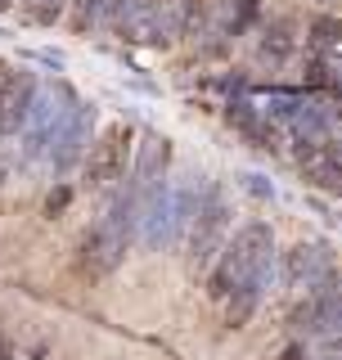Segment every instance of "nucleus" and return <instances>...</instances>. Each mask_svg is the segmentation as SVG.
Here are the masks:
<instances>
[{"label":"nucleus","instance_id":"nucleus-1","mask_svg":"<svg viewBox=\"0 0 342 360\" xmlns=\"http://www.w3.org/2000/svg\"><path fill=\"white\" fill-rule=\"evenodd\" d=\"M279 270V252H275V234L266 221H253L234 234L230 243L216 252V266L208 270V297L225 302L239 284H261L270 288Z\"/></svg>","mask_w":342,"mask_h":360},{"label":"nucleus","instance_id":"nucleus-2","mask_svg":"<svg viewBox=\"0 0 342 360\" xmlns=\"http://www.w3.org/2000/svg\"><path fill=\"white\" fill-rule=\"evenodd\" d=\"M275 279L298 302L302 297H324V292L338 288V262H334V252H329V243L306 239V243H298V248H289V252H284Z\"/></svg>","mask_w":342,"mask_h":360},{"label":"nucleus","instance_id":"nucleus-3","mask_svg":"<svg viewBox=\"0 0 342 360\" xmlns=\"http://www.w3.org/2000/svg\"><path fill=\"white\" fill-rule=\"evenodd\" d=\"M230 198H225L221 185H208L203 189V202L189 221V234H185V257H189V270L203 275L212 266V257L225 248V230H230Z\"/></svg>","mask_w":342,"mask_h":360},{"label":"nucleus","instance_id":"nucleus-4","mask_svg":"<svg viewBox=\"0 0 342 360\" xmlns=\"http://www.w3.org/2000/svg\"><path fill=\"white\" fill-rule=\"evenodd\" d=\"M77 108V95L68 82H45L37 86V99H32V112L27 122H23V158H41L50 153L54 135H59V127L68 122V112Z\"/></svg>","mask_w":342,"mask_h":360},{"label":"nucleus","instance_id":"nucleus-5","mask_svg":"<svg viewBox=\"0 0 342 360\" xmlns=\"http://www.w3.org/2000/svg\"><path fill=\"white\" fill-rule=\"evenodd\" d=\"M127 162H131V127L127 122H113L86 153V189L118 185V180L127 176Z\"/></svg>","mask_w":342,"mask_h":360},{"label":"nucleus","instance_id":"nucleus-6","mask_svg":"<svg viewBox=\"0 0 342 360\" xmlns=\"http://www.w3.org/2000/svg\"><path fill=\"white\" fill-rule=\"evenodd\" d=\"M311 86L342 95V18L311 22Z\"/></svg>","mask_w":342,"mask_h":360},{"label":"nucleus","instance_id":"nucleus-7","mask_svg":"<svg viewBox=\"0 0 342 360\" xmlns=\"http://www.w3.org/2000/svg\"><path fill=\"white\" fill-rule=\"evenodd\" d=\"M90 140H95V104H77L72 112H68V122L59 127V135H54V144H50L54 172L68 176L77 162H86Z\"/></svg>","mask_w":342,"mask_h":360},{"label":"nucleus","instance_id":"nucleus-8","mask_svg":"<svg viewBox=\"0 0 342 360\" xmlns=\"http://www.w3.org/2000/svg\"><path fill=\"white\" fill-rule=\"evenodd\" d=\"M167 167H171V140H167V135H158V131H144L127 185L144 198V194H153L158 185H167Z\"/></svg>","mask_w":342,"mask_h":360},{"label":"nucleus","instance_id":"nucleus-9","mask_svg":"<svg viewBox=\"0 0 342 360\" xmlns=\"http://www.w3.org/2000/svg\"><path fill=\"white\" fill-rule=\"evenodd\" d=\"M293 329L315 333L320 342L342 338V288L324 292V297H302L298 311H293Z\"/></svg>","mask_w":342,"mask_h":360},{"label":"nucleus","instance_id":"nucleus-10","mask_svg":"<svg viewBox=\"0 0 342 360\" xmlns=\"http://www.w3.org/2000/svg\"><path fill=\"white\" fill-rule=\"evenodd\" d=\"M140 239L149 248H176V230H171V185H158L153 194L140 198Z\"/></svg>","mask_w":342,"mask_h":360},{"label":"nucleus","instance_id":"nucleus-11","mask_svg":"<svg viewBox=\"0 0 342 360\" xmlns=\"http://www.w3.org/2000/svg\"><path fill=\"white\" fill-rule=\"evenodd\" d=\"M113 32H118L127 45H163V32H158V14L153 0H122L118 18H113Z\"/></svg>","mask_w":342,"mask_h":360},{"label":"nucleus","instance_id":"nucleus-12","mask_svg":"<svg viewBox=\"0 0 342 360\" xmlns=\"http://www.w3.org/2000/svg\"><path fill=\"white\" fill-rule=\"evenodd\" d=\"M37 86H41L37 77L18 68V77H14V86H9L5 104H0V135H5V140H14V135L23 131V122H27V112H32V99H37Z\"/></svg>","mask_w":342,"mask_h":360},{"label":"nucleus","instance_id":"nucleus-13","mask_svg":"<svg viewBox=\"0 0 342 360\" xmlns=\"http://www.w3.org/2000/svg\"><path fill=\"white\" fill-rule=\"evenodd\" d=\"M298 50V32H293V18H270L266 27L257 32V59L266 68H284Z\"/></svg>","mask_w":342,"mask_h":360},{"label":"nucleus","instance_id":"nucleus-14","mask_svg":"<svg viewBox=\"0 0 342 360\" xmlns=\"http://www.w3.org/2000/svg\"><path fill=\"white\" fill-rule=\"evenodd\" d=\"M257 18H261V0H221L212 14V32L234 41V37H248L257 27Z\"/></svg>","mask_w":342,"mask_h":360},{"label":"nucleus","instance_id":"nucleus-15","mask_svg":"<svg viewBox=\"0 0 342 360\" xmlns=\"http://www.w3.org/2000/svg\"><path fill=\"white\" fill-rule=\"evenodd\" d=\"M153 14H158L163 45H171L198 27V0H153Z\"/></svg>","mask_w":342,"mask_h":360},{"label":"nucleus","instance_id":"nucleus-16","mask_svg":"<svg viewBox=\"0 0 342 360\" xmlns=\"http://www.w3.org/2000/svg\"><path fill=\"white\" fill-rule=\"evenodd\" d=\"M99 18H104V0H72L68 5V22H72V32H95Z\"/></svg>","mask_w":342,"mask_h":360},{"label":"nucleus","instance_id":"nucleus-17","mask_svg":"<svg viewBox=\"0 0 342 360\" xmlns=\"http://www.w3.org/2000/svg\"><path fill=\"white\" fill-rule=\"evenodd\" d=\"M68 5H72V0H23V14L32 22H41V27H54V22L68 14Z\"/></svg>","mask_w":342,"mask_h":360},{"label":"nucleus","instance_id":"nucleus-18","mask_svg":"<svg viewBox=\"0 0 342 360\" xmlns=\"http://www.w3.org/2000/svg\"><path fill=\"white\" fill-rule=\"evenodd\" d=\"M72 202V189L68 185H59V189H50V198H45V217H59V212Z\"/></svg>","mask_w":342,"mask_h":360},{"label":"nucleus","instance_id":"nucleus-19","mask_svg":"<svg viewBox=\"0 0 342 360\" xmlns=\"http://www.w3.org/2000/svg\"><path fill=\"white\" fill-rule=\"evenodd\" d=\"M239 180H243V189H248V194H257V198H270V185H266V176H253V172H243Z\"/></svg>","mask_w":342,"mask_h":360},{"label":"nucleus","instance_id":"nucleus-20","mask_svg":"<svg viewBox=\"0 0 342 360\" xmlns=\"http://www.w3.org/2000/svg\"><path fill=\"white\" fill-rule=\"evenodd\" d=\"M14 77H18V68L0 59V104H5V95H9V86H14Z\"/></svg>","mask_w":342,"mask_h":360},{"label":"nucleus","instance_id":"nucleus-21","mask_svg":"<svg viewBox=\"0 0 342 360\" xmlns=\"http://www.w3.org/2000/svg\"><path fill=\"white\" fill-rule=\"evenodd\" d=\"M0 360H14V342H9L5 329H0Z\"/></svg>","mask_w":342,"mask_h":360},{"label":"nucleus","instance_id":"nucleus-22","mask_svg":"<svg viewBox=\"0 0 342 360\" xmlns=\"http://www.w3.org/2000/svg\"><path fill=\"white\" fill-rule=\"evenodd\" d=\"M279 360H306V356H302V352H298V347H289V352H284V356H279Z\"/></svg>","mask_w":342,"mask_h":360}]
</instances>
